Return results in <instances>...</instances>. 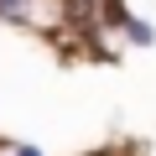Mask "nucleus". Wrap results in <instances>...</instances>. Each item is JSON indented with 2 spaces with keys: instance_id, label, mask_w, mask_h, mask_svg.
I'll return each instance as SVG.
<instances>
[{
  "instance_id": "f257e3e1",
  "label": "nucleus",
  "mask_w": 156,
  "mask_h": 156,
  "mask_svg": "<svg viewBox=\"0 0 156 156\" xmlns=\"http://www.w3.org/2000/svg\"><path fill=\"white\" fill-rule=\"evenodd\" d=\"M125 37H130L135 47H151V42H156V26H151L146 16H125Z\"/></svg>"
},
{
  "instance_id": "f03ea898",
  "label": "nucleus",
  "mask_w": 156,
  "mask_h": 156,
  "mask_svg": "<svg viewBox=\"0 0 156 156\" xmlns=\"http://www.w3.org/2000/svg\"><path fill=\"white\" fill-rule=\"evenodd\" d=\"M37 0H0V21H31Z\"/></svg>"
},
{
  "instance_id": "7ed1b4c3",
  "label": "nucleus",
  "mask_w": 156,
  "mask_h": 156,
  "mask_svg": "<svg viewBox=\"0 0 156 156\" xmlns=\"http://www.w3.org/2000/svg\"><path fill=\"white\" fill-rule=\"evenodd\" d=\"M5 156H47V151H42V146H31V140H16Z\"/></svg>"
}]
</instances>
